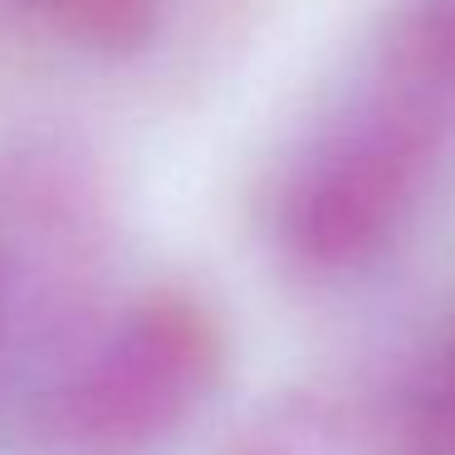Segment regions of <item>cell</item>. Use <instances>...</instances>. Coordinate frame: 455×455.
I'll use <instances>...</instances> for the list:
<instances>
[{
	"label": "cell",
	"mask_w": 455,
	"mask_h": 455,
	"mask_svg": "<svg viewBox=\"0 0 455 455\" xmlns=\"http://www.w3.org/2000/svg\"><path fill=\"white\" fill-rule=\"evenodd\" d=\"M50 11L84 44H132L148 30L152 0H50Z\"/></svg>",
	"instance_id": "6"
},
{
	"label": "cell",
	"mask_w": 455,
	"mask_h": 455,
	"mask_svg": "<svg viewBox=\"0 0 455 455\" xmlns=\"http://www.w3.org/2000/svg\"><path fill=\"white\" fill-rule=\"evenodd\" d=\"M406 455H455V314L396 392Z\"/></svg>",
	"instance_id": "5"
},
{
	"label": "cell",
	"mask_w": 455,
	"mask_h": 455,
	"mask_svg": "<svg viewBox=\"0 0 455 455\" xmlns=\"http://www.w3.org/2000/svg\"><path fill=\"white\" fill-rule=\"evenodd\" d=\"M226 455H406L396 392L367 396L338 382L279 392L240 426Z\"/></svg>",
	"instance_id": "3"
},
{
	"label": "cell",
	"mask_w": 455,
	"mask_h": 455,
	"mask_svg": "<svg viewBox=\"0 0 455 455\" xmlns=\"http://www.w3.org/2000/svg\"><path fill=\"white\" fill-rule=\"evenodd\" d=\"M377 79L426 103L455 128V0H421L402 15Z\"/></svg>",
	"instance_id": "4"
},
{
	"label": "cell",
	"mask_w": 455,
	"mask_h": 455,
	"mask_svg": "<svg viewBox=\"0 0 455 455\" xmlns=\"http://www.w3.org/2000/svg\"><path fill=\"white\" fill-rule=\"evenodd\" d=\"M455 128L377 79L308 138L275 196V245L304 279H353L387 259L426 211Z\"/></svg>",
	"instance_id": "1"
},
{
	"label": "cell",
	"mask_w": 455,
	"mask_h": 455,
	"mask_svg": "<svg viewBox=\"0 0 455 455\" xmlns=\"http://www.w3.org/2000/svg\"><path fill=\"white\" fill-rule=\"evenodd\" d=\"M226 377V328L187 289H148L103 314L50 387L35 431L69 455H152L211 406Z\"/></svg>",
	"instance_id": "2"
}]
</instances>
